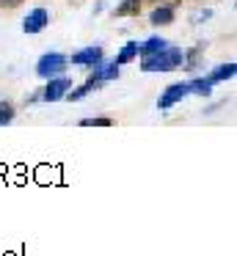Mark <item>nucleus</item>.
Segmentation results:
<instances>
[{"instance_id":"14","label":"nucleus","mask_w":237,"mask_h":256,"mask_svg":"<svg viewBox=\"0 0 237 256\" xmlns=\"http://www.w3.org/2000/svg\"><path fill=\"white\" fill-rule=\"evenodd\" d=\"M99 88V83H94V80H88L86 86H80V88H75V91H66V96L69 100H83V96H88L91 91H97Z\"/></svg>"},{"instance_id":"17","label":"nucleus","mask_w":237,"mask_h":256,"mask_svg":"<svg viewBox=\"0 0 237 256\" xmlns=\"http://www.w3.org/2000/svg\"><path fill=\"white\" fill-rule=\"evenodd\" d=\"M204 20H209V12L204 8V12H198V14H193V22H204Z\"/></svg>"},{"instance_id":"9","label":"nucleus","mask_w":237,"mask_h":256,"mask_svg":"<svg viewBox=\"0 0 237 256\" xmlns=\"http://www.w3.org/2000/svg\"><path fill=\"white\" fill-rule=\"evenodd\" d=\"M149 22H152V25H168V22H174V8H171V6H157L152 14H149Z\"/></svg>"},{"instance_id":"1","label":"nucleus","mask_w":237,"mask_h":256,"mask_svg":"<svg viewBox=\"0 0 237 256\" xmlns=\"http://www.w3.org/2000/svg\"><path fill=\"white\" fill-rule=\"evenodd\" d=\"M182 61H185V52L179 47H165V50L143 58L141 69L143 72H174V69L182 66Z\"/></svg>"},{"instance_id":"10","label":"nucleus","mask_w":237,"mask_h":256,"mask_svg":"<svg viewBox=\"0 0 237 256\" xmlns=\"http://www.w3.org/2000/svg\"><path fill=\"white\" fill-rule=\"evenodd\" d=\"M212 80L209 78H193L190 83H187V88H190V94H198V96H209L212 94Z\"/></svg>"},{"instance_id":"5","label":"nucleus","mask_w":237,"mask_h":256,"mask_svg":"<svg viewBox=\"0 0 237 256\" xmlns=\"http://www.w3.org/2000/svg\"><path fill=\"white\" fill-rule=\"evenodd\" d=\"M47 22H50L47 8H33V12L22 20V30H25V34H42V30L47 28Z\"/></svg>"},{"instance_id":"7","label":"nucleus","mask_w":237,"mask_h":256,"mask_svg":"<svg viewBox=\"0 0 237 256\" xmlns=\"http://www.w3.org/2000/svg\"><path fill=\"white\" fill-rule=\"evenodd\" d=\"M99 58H102V47H83V50H77L75 56H72V64H75V66H83V69H91Z\"/></svg>"},{"instance_id":"16","label":"nucleus","mask_w":237,"mask_h":256,"mask_svg":"<svg viewBox=\"0 0 237 256\" xmlns=\"http://www.w3.org/2000/svg\"><path fill=\"white\" fill-rule=\"evenodd\" d=\"M110 118H83L80 122V127H110Z\"/></svg>"},{"instance_id":"11","label":"nucleus","mask_w":237,"mask_h":256,"mask_svg":"<svg viewBox=\"0 0 237 256\" xmlns=\"http://www.w3.org/2000/svg\"><path fill=\"white\" fill-rule=\"evenodd\" d=\"M234 72H237L234 64H220V66H215L212 72H209V80H212V83H223V80L234 78Z\"/></svg>"},{"instance_id":"18","label":"nucleus","mask_w":237,"mask_h":256,"mask_svg":"<svg viewBox=\"0 0 237 256\" xmlns=\"http://www.w3.org/2000/svg\"><path fill=\"white\" fill-rule=\"evenodd\" d=\"M9 3H17V0H9Z\"/></svg>"},{"instance_id":"6","label":"nucleus","mask_w":237,"mask_h":256,"mask_svg":"<svg viewBox=\"0 0 237 256\" xmlns=\"http://www.w3.org/2000/svg\"><path fill=\"white\" fill-rule=\"evenodd\" d=\"M91 69H94V72H91V78H88V80H94V83H108V80L119 78V66H116L113 61H105V58H99Z\"/></svg>"},{"instance_id":"2","label":"nucleus","mask_w":237,"mask_h":256,"mask_svg":"<svg viewBox=\"0 0 237 256\" xmlns=\"http://www.w3.org/2000/svg\"><path fill=\"white\" fill-rule=\"evenodd\" d=\"M66 66H69L66 56H61V52H44V56L39 58V64H36V74H39V78H44V80H50V78L64 74Z\"/></svg>"},{"instance_id":"8","label":"nucleus","mask_w":237,"mask_h":256,"mask_svg":"<svg viewBox=\"0 0 237 256\" xmlns=\"http://www.w3.org/2000/svg\"><path fill=\"white\" fill-rule=\"evenodd\" d=\"M165 47H168V42H165L163 36H152V39H146L143 44H138V56L149 58V56H154V52L165 50Z\"/></svg>"},{"instance_id":"3","label":"nucleus","mask_w":237,"mask_h":256,"mask_svg":"<svg viewBox=\"0 0 237 256\" xmlns=\"http://www.w3.org/2000/svg\"><path fill=\"white\" fill-rule=\"evenodd\" d=\"M72 88V80L69 78H64V74H58V78H50L47 80V86H44V91L39 94V100H44V102H58V100H64L66 96V91Z\"/></svg>"},{"instance_id":"13","label":"nucleus","mask_w":237,"mask_h":256,"mask_svg":"<svg viewBox=\"0 0 237 256\" xmlns=\"http://www.w3.org/2000/svg\"><path fill=\"white\" fill-rule=\"evenodd\" d=\"M138 8H141V0H124V3L116 6V17H130V14H138Z\"/></svg>"},{"instance_id":"4","label":"nucleus","mask_w":237,"mask_h":256,"mask_svg":"<svg viewBox=\"0 0 237 256\" xmlns=\"http://www.w3.org/2000/svg\"><path fill=\"white\" fill-rule=\"evenodd\" d=\"M190 94V88H187V83H171V86H165V91L160 94V102H157V108L160 110H171L174 105H179L185 96Z\"/></svg>"},{"instance_id":"12","label":"nucleus","mask_w":237,"mask_h":256,"mask_svg":"<svg viewBox=\"0 0 237 256\" xmlns=\"http://www.w3.org/2000/svg\"><path fill=\"white\" fill-rule=\"evenodd\" d=\"M135 56H138V42H127V44L119 50V56H116L113 64H116V66H121V64H130Z\"/></svg>"},{"instance_id":"15","label":"nucleus","mask_w":237,"mask_h":256,"mask_svg":"<svg viewBox=\"0 0 237 256\" xmlns=\"http://www.w3.org/2000/svg\"><path fill=\"white\" fill-rule=\"evenodd\" d=\"M11 118H14V108H11L9 102H0V127H3V124H11Z\"/></svg>"}]
</instances>
